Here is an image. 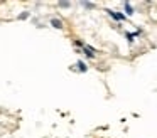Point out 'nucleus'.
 I'll list each match as a JSON object with an SVG mask.
<instances>
[{
    "label": "nucleus",
    "mask_w": 157,
    "mask_h": 138,
    "mask_svg": "<svg viewBox=\"0 0 157 138\" xmlns=\"http://www.w3.org/2000/svg\"><path fill=\"white\" fill-rule=\"evenodd\" d=\"M125 10H127V13H128V15H132V13H133V10H132V7H130V3H125Z\"/></svg>",
    "instance_id": "obj_3"
},
{
    "label": "nucleus",
    "mask_w": 157,
    "mask_h": 138,
    "mask_svg": "<svg viewBox=\"0 0 157 138\" xmlns=\"http://www.w3.org/2000/svg\"><path fill=\"white\" fill-rule=\"evenodd\" d=\"M59 5H61V7H69V2H61Z\"/></svg>",
    "instance_id": "obj_5"
},
{
    "label": "nucleus",
    "mask_w": 157,
    "mask_h": 138,
    "mask_svg": "<svg viewBox=\"0 0 157 138\" xmlns=\"http://www.w3.org/2000/svg\"><path fill=\"white\" fill-rule=\"evenodd\" d=\"M76 66H78V69H81V71H86V64H85V62H78Z\"/></svg>",
    "instance_id": "obj_4"
},
{
    "label": "nucleus",
    "mask_w": 157,
    "mask_h": 138,
    "mask_svg": "<svg viewBox=\"0 0 157 138\" xmlns=\"http://www.w3.org/2000/svg\"><path fill=\"white\" fill-rule=\"evenodd\" d=\"M108 13H110L112 17H115V19H118V20H122V19H123L122 13H115V12H112V10H108Z\"/></svg>",
    "instance_id": "obj_2"
},
{
    "label": "nucleus",
    "mask_w": 157,
    "mask_h": 138,
    "mask_svg": "<svg viewBox=\"0 0 157 138\" xmlns=\"http://www.w3.org/2000/svg\"><path fill=\"white\" fill-rule=\"evenodd\" d=\"M29 17V13H21V17H19V19H27Z\"/></svg>",
    "instance_id": "obj_6"
},
{
    "label": "nucleus",
    "mask_w": 157,
    "mask_h": 138,
    "mask_svg": "<svg viewBox=\"0 0 157 138\" xmlns=\"http://www.w3.org/2000/svg\"><path fill=\"white\" fill-rule=\"evenodd\" d=\"M51 25L56 27V29H63V22H61L59 19H52V20H51Z\"/></svg>",
    "instance_id": "obj_1"
}]
</instances>
